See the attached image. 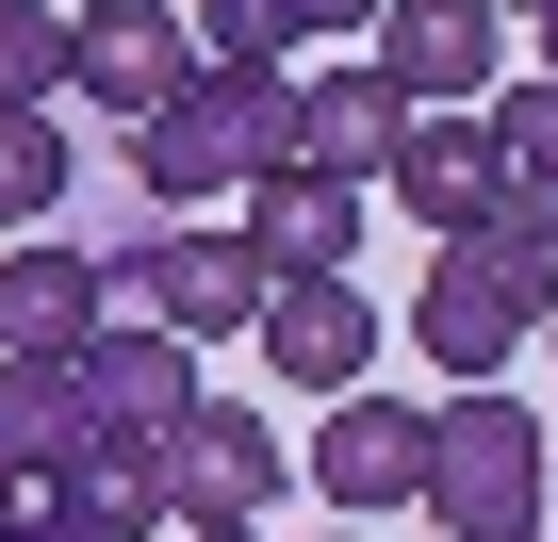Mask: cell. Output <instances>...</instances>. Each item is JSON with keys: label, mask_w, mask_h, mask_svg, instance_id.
I'll return each instance as SVG.
<instances>
[{"label": "cell", "mask_w": 558, "mask_h": 542, "mask_svg": "<svg viewBox=\"0 0 558 542\" xmlns=\"http://www.w3.org/2000/svg\"><path fill=\"white\" fill-rule=\"evenodd\" d=\"M0 362H17V346H0Z\"/></svg>", "instance_id": "obj_29"}, {"label": "cell", "mask_w": 558, "mask_h": 542, "mask_svg": "<svg viewBox=\"0 0 558 542\" xmlns=\"http://www.w3.org/2000/svg\"><path fill=\"white\" fill-rule=\"evenodd\" d=\"M17 526H34V477H17V460H0V542H17Z\"/></svg>", "instance_id": "obj_23"}, {"label": "cell", "mask_w": 558, "mask_h": 542, "mask_svg": "<svg viewBox=\"0 0 558 542\" xmlns=\"http://www.w3.org/2000/svg\"><path fill=\"white\" fill-rule=\"evenodd\" d=\"M378 17H395V0H296V50L313 34H378Z\"/></svg>", "instance_id": "obj_22"}, {"label": "cell", "mask_w": 558, "mask_h": 542, "mask_svg": "<svg viewBox=\"0 0 558 542\" xmlns=\"http://www.w3.org/2000/svg\"><path fill=\"white\" fill-rule=\"evenodd\" d=\"M542 346H558V313H542Z\"/></svg>", "instance_id": "obj_28"}, {"label": "cell", "mask_w": 558, "mask_h": 542, "mask_svg": "<svg viewBox=\"0 0 558 542\" xmlns=\"http://www.w3.org/2000/svg\"><path fill=\"white\" fill-rule=\"evenodd\" d=\"M17 542H83V526H50V509H34V526H17Z\"/></svg>", "instance_id": "obj_25"}, {"label": "cell", "mask_w": 558, "mask_h": 542, "mask_svg": "<svg viewBox=\"0 0 558 542\" xmlns=\"http://www.w3.org/2000/svg\"><path fill=\"white\" fill-rule=\"evenodd\" d=\"M132 165H148V214L246 197L263 165H296V67H197V83L132 132Z\"/></svg>", "instance_id": "obj_1"}, {"label": "cell", "mask_w": 558, "mask_h": 542, "mask_svg": "<svg viewBox=\"0 0 558 542\" xmlns=\"http://www.w3.org/2000/svg\"><path fill=\"white\" fill-rule=\"evenodd\" d=\"M427 246H460V230H493L509 214V148H493V116H411V148H395V181H378Z\"/></svg>", "instance_id": "obj_9"}, {"label": "cell", "mask_w": 558, "mask_h": 542, "mask_svg": "<svg viewBox=\"0 0 558 542\" xmlns=\"http://www.w3.org/2000/svg\"><path fill=\"white\" fill-rule=\"evenodd\" d=\"M362 197H378V181H329V165H263V181H246V246L279 263V280H345V263H362Z\"/></svg>", "instance_id": "obj_12"}, {"label": "cell", "mask_w": 558, "mask_h": 542, "mask_svg": "<svg viewBox=\"0 0 558 542\" xmlns=\"http://www.w3.org/2000/svg\"><path fill=\"white\" fill-rule=\"evenodd\" d=\"M395 148H411V99H395L378 67H313V83H296V165H329V181H395Z\"/></svg>", "instance_id": "obj_15"}, {"label": "cell", "mask_w": 558, "mask_h": 542, "mask_svg": "<svg viewBox=\"0 0 558 542\" xmlns=\"http://www.w3.org/2000/svg\"><path fill=\"white\" fill-rule=\"evenodd\" d=\"M493 17H558V0H493Z\"/></svg>", "instance_id": "obj_26"}, {"label": "cell", "mask_w": 558, "mask_h": 542, "mask_svg": "<svg viewBox=\"0 0 558 542\" xmlns=\"http://www.w3.org/2000/svg\"><path fill=\"white\" fill-rule=\"evenodd\" d=\"M165 493H181V526H263L279 493H296V444H279L263 411H197L165 444Z\"/></svg>", "instance_id": "obj_10"}, {"label": "cell", "mask_w": 558, "mask_h": 542, "mask_svg": "<svg viewBox=\"0 0 558 542\" xmlns=\"http://www.w3.org/2000/svg\"><path fill=\"white\" fill-rule=\"evenodd\" d=\"M427 444H444V411H395V395H329L313 411V493L329 509H427Z\"/></svg>", "instance_id": "obj_8"}, {"label": "cell", "mask_w": 558, "mask_h": 542, "mask_svg": "<svg viewBox=\"0 0 558 542\" xmlns=\"http://www.w3.org/2000/svg\"><path fill=\"white\" fill-rule=\"evenodd\" d=\"M116 313H165L181 346H263V313H279V263H263L246 230L148 214V230L116 246Z\"/></svg>", "instance_id": "obj_3"}, {"label": "cell", "mask_w": 558, "mask_h": 542, "mask_svg": "<svg viewBox=\"0 0 558 542\" xmlns=\"http://www.w3.org/2000/svg\"><path fill=\"white\" fill-rule=\"evenodd\" d=\"M50 526H83V542H165L181 526V493H165V444H132V427H99L50 493H34Z\"/></svg>", "instance_id": "obj_14"}, {"label": "cell", "mask_w": 558, "mask_h": 542, "mask_svg": "<svg viewBox=\"0 0 558 542\" xmlns=\"http://www.w3.org/2000/svg\"><path fill=\"white\" fill-rule=\"evenodd\" d=\"M83 444H99V395H83V362H0V460L50 493Z\"/></svg>", "instance_id": "obj_16"}, {"label": "cell", "mask_w": 558, "mask_h": 542, "mask_svg": "<svg viewBox=\"0 0 558 542\" xmlns=\"http://www.w3.org/2000/svg\"><path fill=\"white\" fill-rule=\"evenodd\" d=\"M542 313H558V280H542V263H525L509 230H460V246H427L411 346H427V362H444V395H460V378H509Z\"/></svg>", "instance_id": "obj_4"}, {"label": "cell", "mask_w": 558, "mask_h": 542, "mask_svg": "<svg viewBox=\"0 0 558 542\" xmlns=\"http://www.w3.org/2000/svg\"><path fill=\"white\" fill-rule=\"evenodd\" d=\"M83 395H99V427H132V444H181L214 395H197V346L165 329V313H116L99 346H83Z\"/></svg>", "instance_id": "obj_11"}, {"label": "cell", "mask_w": 558, "mask_h": 542, "mask_svg": "<svg viewBox=\"0 0 558 542\" xmlns=\"http://www.w3.org/2000/svg\"><path fill=\"white\" fill-rule=\"evenodd\" d=\"M181 542H263V526H181Z\"/></svg>", "instance_id": "obj_24"}, {"label": "cell", "mask_w": 558, "mask_h": 542, "mask_svg": "<svg viewBox=\"0 0 558 542\" xmlns=\"http://www.w3.org/2000/svg\"><path fill=\"white\" fill-rule=\"evenodd\" d=\"M263 362L296 378L313 411H329V395H362V378H378V297H362V280H279V313H263Z\"/></svg>", "instance_id": "obj_13"}, {"label": "cell", "mask_w": 558, "mask_h": 542, "mask_svg": "<svg viewBox=\"0 0 558 542\" xmlns=\"http://www.w3.org/2000/svg\"><path fill=\"white\" fill-rule=\"evenodd\" d=\"M197 67H296V0H197Z\"/></svg>", "instance_id": "obj_19"}, {"label": "cell", "mask_w": 558, "mask_h": 542, "mask_svg": "<svg viewBox=\"0 0 558 542\" xmlns=\"http://www.w3.org/2000/svg\"><path fill=\"white\" fill-rule=\"evenodd\" d=\"M181 83H197V17H181V0H83V17H66V99L83 116L148 132Z\"/></svg>", "instance_id": "obj_5"}, {"label": "cell", "mask_w": 558, "mask_h": 542, "mask_svg": "<svg viewBox=\"0 0 558 542\" xmlns=\"http://www.w3.org/2000/svg\"><path fill=\"white\" fill-rule=\"evenodd\" d=\"M66 99V17L50 0H0V116H50Z\"/></svg>", "instance_id": "obj_18"}, {"label": "cell", "mask_w": 558, "mask_h": 542, "mask_svg": "<svg viewBox=\"0 0 558 542\" xmlns=\"http://www.w3.org/2000/svg\"><path fill=\"white\" fill-rule=\"evenodd\" d=\"M116 329V246H83V230H17L0 246V346L17 362H83Z\"/></svg>", "instance_id": "obj_7"}, {"label": "cell", "mask_w": 558, "mask_h": 542, "mask_svg": "<svg viewBox=\"0 0 558 542\" xmlns=\"http://www.w3.org/2000/svg\"><path fill=\"white\" fill-rule=\"evenodd\" d=\"M493 230H509V246L542 263V280H558V181H509V214H493Z\"/></svg>", "instance_id": "obj_21"}, {"label": "cell", "mask_w": 558, "mask_h": 542, "mask_svg": "<svg viewBox=\"0 0 558 542\" xmlns=\"http://www.w3.org/2000/svg\"><path fill=\"white\" fill-rule=\"evenodd\" d=\"M525 34H542V67H558V17H525Z\"/></svg>", "instance_id": "obj_27"}, {"label": "cell", "mask_w": 558, "mask_h": 542, "mask_svg": "<svg viewBox=\"0 0 558 542\" xmlns=\"http://www.w3.org/2000/svg\"><path fill=\"white\" fill-rule=\"evenodd\" d=\"M66 132L50 116H0V246H17V230H66Z\"/></svg>", "instance_id": "obj_17"}, {"label": "cell", "mask_w": 558, "mask_h": 542, "mask_svg": "<svg viewBox=\"0 0 558 542\" xmlns=\"http://www.w3.org/2000/svg\"><path fill=\"white\" fill-rule=\"evenodd\" d=\"M427 509H444V542H542V509H558V427L509 411L493 378H460V395H444V444H427Z\"/></svg>", "instance_id": "obj_2"}, {"label": "cell", "mask_w": 558, "mask_h": 542, "mask_svg": "<svg viewBox=\"0 0 558 542\" xmlns=\"http://www.w3.org/2000/svg\"><path fill=\"white\" fill-rule=\"evenodd\" d=\"M362 67H378L411 116H493V83H509V17H493V0H395V17L362 34Z\"/></svg>", "instance_id": "obj_6"}, {"label": "cell", "mask_w": 558, "mask_h": 542, "mask_svg": "<svg viewBox=\"0 0 558 542\" xmlns=\"http://www.w3.org/2000/svg\"><path fill=\"white\" fill-rule=\"evenodd\" d=\"M493 148H509V181H558V67L493 83Z\"/></svg>", "instance_id": "obj_20"}]
</instances>
